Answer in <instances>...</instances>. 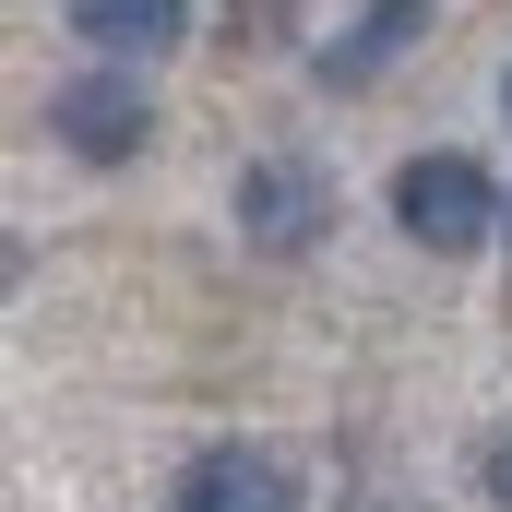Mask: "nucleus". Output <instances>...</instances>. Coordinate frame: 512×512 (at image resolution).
Here are the masks:
<instances>
[{
    "label": "nucleus",
    "mask_w": 512,
    "mask_h": 512,
    "mask_svg": "<svg viewBox=\"0 0 512 512\" xmlns=\"http://www.w3.org/2000/svg\"><path fill=\"white\" fill-rule=\"evenodd\" d=\"M239 227H251V251H310L334 227V191L310 167H286V155H251L239 167Z\"/></svg>",
    "instance_id": "20e7f679"
},
{
    "label": "nucleus",
    "mask_w": 512,
    "mask_h": 512,
    "mask_svg": "<svg viewBox=\"0 0 512 512\" xmlns=\"http://www.w3.org/2000/svg\"><path fill=\"white\" fill-rule=\"evenodd\" d=\"M393 227H405L417 251L453 262V251H477L489 227H512V203L489 191L477 155H405V167H393Z\"/></svg>",
    "instance_id": "f257e3e1"
},
{
    "label": "nucleus",
    "mask_w": 512,
    "mask_h": 512,
    "mask_svg": "<svg viewBox=\"0 0 512 512\" xmlns=\"http://www.w3.org/2000/svg\"><path fill=\"white\" fill-rule=\"evenodd\" d=\"M167 512H298V465H286L274 441H203V453L179 465Z\"/></svg>",
    "instance_id": "7ed1b4c3"
},
{
    "label": "nucleus",
    "mask_w": 512,
    "mask_h": 512,
    "mask_svg": "<svg viewBox=\"0 0 512 512\" xmlns=\"http://www.w3.org/2000/svg\"><path fill=\"white\" fill-rule=\"evenodd\" d=\"M48 131H60V155H84V167H131L143 131H155V96L131 84L120 60H96V72H72V84L48 96Z\"/></svg>",
    "instance_id": "f03ea898"
},
{
    "label": "nucleus",
    "mask_w": 512,
    "mask_h": 512,
    "mask_svg": "<svg viewBox=\"0 0 512 512\" xmlns=\"http://www.w3.org/2000/svg\"><path fill=\"white\" fill-rule=\"evenodd\" d=\"M72 12V36L96 48V60H155V48H179V24H191V0H60Z\"/></svg>",
    "instance_id": "39448f33"
},
{
    "label": "nucleus",
    "mask_w": 512,
    "mask_h": 512,
    "mask_svg": "<svg viewBox=\"0 0 512 512\" xmlns=\"http://www.w3.org/2000/svg\"><path fill=\"white\" fill-rule=\"evenodd\" d=\"M417 12H429V0H370V12H358V24H346V36H334L322 60H310V72H322V84H370L382 60H405V36H417Z\"/></svg>",
    "instance_id": "423d86ee"
},
{
    "label": "nucleus",
    "mask_w": 512,
    "mask_h": 512,
    "mask_svg": "<svg viewBox=\"0 0 512 512\" xmlns=\"http://www.w3.org/2000/svg\"><path fill=\"white\" fill-rule=\"evenodd\" d=\"M489 501L512 512V441H489Z\"/></svg>",
    "instance_id": "0eeeda50"
},
{
    "label": "nucleus",
    "mask_w": 512,
    "mask_h": 512,
    "mask_svg": "<svg viewBox=\"0 0 512 512\" xmlns=\"http://www.w3.org/2000/svg\"><path fill=\"white\" fill-rule=\"evenodd\" d=\"M501 108H512V72H501Z\"/></svg>",
    "instance_id": "6e6552de"
}]
</instances>
